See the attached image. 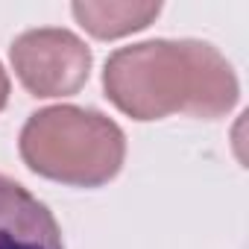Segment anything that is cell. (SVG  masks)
Instances as JSON below:
<instances>
[{"label": "cell", "instance_id": "obj_1", "mask_svg": "<svg viewBox=\"0 0 249 249\" xmlns=\"http://www.w3.org/2000/svg\"><path fill=\"white\" fill-rule=\"evenodd\" d=\"M106 97L132 120H161L185 111L214 120L234 108L237 76L226 56L205 41H141L108 56Z\"/></svg>", "mask_w": 249, "mask_h": 249}, {"label": "cell", "instance_id": "obj_2", "mask_svg": "<svg viewBox=\"0 0 249 249\" xmlns=\"http://www.w3.org/2000/svg\"><path fill=\"white\" fill-rule=\"evenodd\" d=\"M18 147L33 173L73 188L111 182L126 159L123 129L106 114L79 106H50L30 114Z\"/></svg>", "mask_w": 249, "mask_h": 249}, {"label": "cell", "instance_id": "obj_3", "mask_svg": "<svg viewBox=\"0 0 249 249\" xmlns=\"http://www.w3.org/2000/svg\"><path fill=\"white\" fill-rule=\"evenodd\" d=\"M12 68L33 97H71L91 73V50L79 36L59 27H41L18 36L9 47Z\"/></svg>", "mask_w": 249, "mask_h": 249}, {"label": "cell", "instance_id": "obj_4", "mask_svg": "<svg viewBox=\"0 0 249 249\" xmlns=\"http://www.w3.org/2000/svg\"><path fill=\"white\" fill-rule=\"evenodd\" d=\"M0 249H65L53 211L0 173Z\"/></svg>", "mask_w": 249, "mask_h": 249}, {"label": "cell", "instance_id": "obj_5", "mask_svg": "<svg viewBox=\"0 0 249 249\" xmlns=\"http://www.w3.org/2000/svg\"><path fill=\"white\" fill-rule=\"evenodd\" d=\"M73 18L79 21L82 30H88L94 38H103V41H111V38H123L129 33H138V30H147L159 12H161V3H138V0H79V3L71 6Z\"/></svg>", "mask_w": 249, "mask_h": 249}, {"label": "cell", "instance_id": "obj_6", "mask_svg": "<svg viewBox=\"0 0 249 249\" xmlns=\"http://www.w3.org/2000/svg\"><path fill=\"white\" fill-rule=\"evenodd\" d=\"M6 103H9V76H6L3 65H0V111L6 108Z\"/></svg>", "mask_w": 249, "mask_h": 249}]
</instances>
